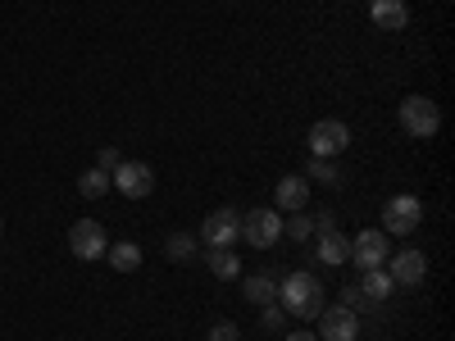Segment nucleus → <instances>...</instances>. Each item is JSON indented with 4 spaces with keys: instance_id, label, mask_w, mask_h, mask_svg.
<instances>
[{
    "instance_id": "obj_6",
    "label": "nucleus",
    "mask_w": 455,
    "mask_h": 341,
    "mask_svg": "<svg viewBox=\"0 0 455 341\" xmlns=\"http://www.w3.org/2000/svg\"><path fill=\"white\" fill-rule=\"evenodd\" d=\"M109 182L119 186L128 201H141V196L156 192V173H150V164H141V160H124L119 169L109 173Z\"/></svg>"
},
{
    "instance_id": "obj_28",
    "label": "nucleus",
    "mask_w": 455,
    "mask_h": 341,
    "mask_svg": "<svg viewBox=\"0 0 455 341\" xmlns=\"http://www.w3.org/2000/svg\"><path fill=\"white\" fill-rule=\"evenodd\" d=\"M287 341H319V337H315V332H291Z\"/></svg>"
},
{
    "instance_id": "obj_23",
    "label": "nucleus",
    "mask_w": 455,
    "mask_h": 341,
    "mask_svg": "<svg viewBox=\"0 0 455 341\" xmlns=\"http://www.w3.org/2000/svg\"><path fill=\"white\" fill-rule=\"evenodd\" d=\"M306 173H315L323 186H337V182H341V169H332V164H328V160H319V155L310 160V169H306Z\"/></svg>"
},
{
    "instance_id": "obj_29",
    "label": "nucleus",
    "mask_w": 455,
    "mask_h": 341,
    "mask_svg": "<svg viewBox=\"0 0 455 341\" xmlns=\"http://www.w3.org/2000/svg\"><path fill=\"white\" fill-rule=\"evenodd\" d=\"M0 233H5V218H0Z\"/></svg>"
},
{
    "instance_id": "obj_21",
    "label": "nucleus",
    "mask_w": 455,
    "mask_h": 341,
    "mask_svg": "<svg viewBox=\"0 0 455 341\" xmlns=\"http://www.w3.org/2000/svg\"><path fill=\"white\" fill-rule=\"evenodd\" d=\"M341 305H347L351 314H364V310H378V305H373V300H369V296H364V291H360L355 282H351L347 291H341Z\"/></svg>"
},
{
    "instance_id": "obj_8",
    "label": "nucleus",
    "mask_w": 455,
    "mask_h": 341,
    "mask_svg": "<svg viewBox=\"0 0 455 341\" xmlns=\"http://www.w3.org/2000/svg\"><path fill=\"white\" fill-rule=\"evenodd\" d=\"M201 242H205V246H237V242H242V214H237L233 205L214 210V214L205 218V227H201Z\"/></svg>"
},
{
    "instance_id": "obj_27",
    "label": "nucleus",
    "mask_w": 455,
    "mask_h": 341,
    "mask_svg": "<svg viewBox=\"0 0 455 341\" xmlns=\"http://www.w3.org/2000/svg\"><path fill=\"white\" fill-rule=\"evenodd\" d=\"M315 223V233H328V227H332V214H319V218H310Z\"/></svg>"
},
{
    "instance_id": "obj_19",
    "label": "nucleus",
    "mask_w": 455,
    "mask_h": 341,
    "mask_svg": "<svg viewBox=\"0 0 455 341\" xmlns=\"http://www.w3.org/2000/svg\"><path fill=\"white\" fill-rule=\"evenodd\" d=\"M78 192H83L87 201H100V196L109 192V173H105V169H87V173L78 178Z\"/></svg>"
},
{
    "instance_id": "obj_22",
    "label": "nucleus",
    "mask_w": 455,
    "mask_h": 341,
    "mask_svg": "<svg viewBox=\"0 0 455 341\" xmlns=\"http://www.w3.org/2000/svg\"><path fill=\"white\" fill-rule=\"evenodd\" d=\"M287 237H291V242H306V237H315V223H310V214H306V210H296V214H291V223H287Z\"/></svg>"
},
{
    "instance_id": "obj_20",
    "label": "nucleus",
    "mask_w": 455,
    "mask_h": 341,
    "mask_svg": "<svg viewBox=\"0 0 455 341\" xmlns=\"http://www.w3.org/2000/svg\"><path fill=\"white\" fill-rule=\"evenodd\" d=\"M164 255H169V259H178V264L196 259V237H192V233H173V237L164 242Z\"/></svg>"
},
{
    "instance_id": "obj_2",
    "label": "nucleus",
    "mask_w": 455,
    "mask_h": 341,
    "mask_svg": "<svg viewBox=\"0 0 455 341\" xmlns=\"http://www.w3.org/2000/svg\"><path fill=\"white\" fill-rule=\"evenodd\" d=\"M396 119H401V132H405V137L428 141V137H437V128H442V109H437V100H428V96H405Z\"/></svg>"
},
{
    "instance_id": "obj_9",
    "label": "nucleus",
    "mask_w": 455,
    "mask_h": 341,
    "mask_svg": "<svg viewBox=\"0 0 455 341\" xmlns=\"http://www.w3.org/2000/svg\"><path fill=\"white\" fill-rule=\"evenodd\" d=\"M351 146V128L341 123V119H319L315 128H310V150L319 160H328V155H341V150Z\"/></svg>"
},
{
    "instance_id": "obj_4",
    "label": "nucleus",
    "mask_w": 455,
    "mask_h": 341,
    "mask_svg": "<svg viewBox=\"0 0 455 341\" xmlns=\"http://www.w3.org/2000/svg\"><path fill=\"white\" fill-rule=\"evenodd\" d=\"M419 223H424V201L419 196L405 192V196H392L387 201V210H383V233L387 237H410Z\"/></svg>"
},
{
    "instance_id": "obj_26",
    "label": "nucleus",
    "mask_w": 455,
    "mask_h": 341,
    "mask_svg": "<svg viewBox=\"0 0 455 341\" xmlns=\"http://www.w3.org/2000/svg\"><path fill=\"white\" fill-rule=\"evenodd\" d=\"M259 323L269 328V332H278V328H283V310H278V305H264V319H259Z\"/></svg>"
},
{
    "instance_id": "obj_12",
    "label": "nucleus",
    "mask_w": 455,
    "mask_h": 341,
    "mask_svg": "<svg viewBox=\"0 0 455 341\" xmlns=\"http://www.w3.org/2000/svg\"><path fill=\"white\" fill-rule=\"evenodd\" d=\"M274 201H278V210H306L310 205V178H300V173H287L278 186H274Z\"/></svg>"
},
{
    "instance_id": "obj_3",
    "label": "nucleus",
    "mask_w": 455,
    "mask_h": 341,
    "mask_svg": "<svg viewBox=\"0 0 455 341\" xmlns=\"http://www.w3.org/2000/svg\"><path fill=\"white\" fill-rule=\"evenodd\" d=\"M387 255H392V237L383 233V227H364V233L351 237L347 264H355V269H383Z\"/></svg>"
},
{
    "instance_id": "obj_13",
    "label": "nucleus",
    "mask_w": 455,
    "mask_h": 341,
    "mask_svg": "<svg viewBox=\"0 0 455 341\" xmlns=\"http://www.w3.org/2000/svg\"><path fill=\"white\" fill-rule=\"evenodd\" d=\"M369 19H373V28H383V32H401L410 23V5L405 0H369Z\"/></svg>"
},
{
    "instance_id": "obj_24",
    "label": "nucleus",
    "mask_w": 455,
    "mask_h": 341,
    "mask_svg": "<svg viewBox=\"0 0 455 341\" xmlns=\"http://www.w3.org/2000/svg\"><path fill=\"white\" fill-rule=\"evenodd\" d=\"M210 341H242V332H237V323H228V319H223V323L210 328Z\"/></svg>"
},
{
    "instance_id": "obj_16",
    "label": "nucleus",
    "mask_w": 455,
    "mask_h": 341,
    "mask_svg": "<svg viewBox=\"0 0 455 341\" xmlns=\"http://www.w3.org/2000/svg\"><path fill=\"white\" fill-rule=\"evenodd\" d=\"M210 269H214V278L233 282V278H242V259L233 246H210Z\"/></svg>"
},
{
    "instance_id": "obj_1",
    "label": "nucleus",
    "mask_w": 455,
    "mask_h": 341,
    "mask_svg": "<svg viewBox=\"0 0 455 341\" xmlns=\"http://www.w3.org/2000/svg\"><path fill=\"white\" fill-rule=\"evenodd\" d=\"M278 296L291 319H319V310H323V282H315V274H306V269L283 278Z\"/></svg>"
},
{
    "instance_id": "obj_25",
    "label": "nucleus",
    "mask_w": 455,
    "mask_h": 341,
    "mask_svg": "<svg viewBox=\"0 0 455 341\" xmlns=\"http://www.w3.org/2000/svg\"><path fill=\"white\" fill-rule=\"evenodd\" d=\"M119 164H124V155H119V150H114V146H100V160H96V169L114 173V169H119Z\"/></svg>"
},
{
    "instance_id": "obj_14",
    "label": "nucleus",
    "mask_w": 455,
    "mask_h": 341,
    "mask_svg": "<svg viewBox=\"0 0 455 341\" xmlns=\"http://www.w3.org/2000/svg\"><path fill=\"white\" fill-rule=\"evenodd\" d=\"M319 259L323 264H347V255H351V237H341L337 227H328V233H319Z\"/></svg>"
},
{
    "instance_id": "obj_7",
    "label": "nucleus",
    "mask_w": 455,
    "mask_h": 341,
    "mask_svg": "<svg viewBox=\"0 0 455 341\" xmlns=\"http://www.w3.org/2000/svg\"><path fill=\"white\" fill-rule=\"evenodd\" d=\"M68 250L78 255V259H100L109 250V237H105V227L96 218H78L68 227Z\"/></svg>"
},
{
    "instance_id": "obj_10",
    "label": "nucleus",
    "mask_w": 455,
    "mask_h": 341,
    "mask_svg": "<svg viewBox=\"0 0 455 341\" xmlns=\"http://www.w3.org/2000/svg\"><path fill=\"white\" fill-rule=\"evenodd\" d=\"M355 332H360V314H351L347 305H323L319 310V337L323 341H355Z\"/></svg>"
},
{
    "instance_id": "obj_5",
    "label": "nucleus",
    "mask_w": 455,
    "mask_h": 341,
    "mask_svg": "<svg viewBox=\"0 0 455 341\" xmlns=\"http://www.w3.org/2000/svg\"><path fill=\"white\" fill-rule=\"evenodd\" d=\"M278 237H283L278 210H251V214L242 218V242H246V246L269 250V246H278Z\"/></svg>"
},
{
    "instance_id": "obj_18",
    "label": "nucleus",
    "mask_w": 455,
    "mask_h": 341,
    "mask_svg": "<svg viewBox=\"0 0 455 341\" xmlns=\"http://www.w3.org/2000/svg\"><path fill=\"white\" fill-rule=\"evenodd\" d=\"M105 255H109V264H114L119 274H132V269H141V246H137V242H119V246H109Z\"/></svg>"
},
{
    "instance_id": "obj_17",
    "label": "nucleus",
    "mask_w": 455,
    "mask_h": 341,
    "mask_svg": "<svg viewBox=\"0 0 455 341\" xmlns=\"http://www.w3.org/2000/svg\"><path fill=\"white\" fill-rule=\"evenodd\" d=\"M373 305H383V300L392 296V278H387V269H364V282H355Z\"/></svg>"
},
{
    "instance_id": "obj_11",
    "label": "nucleus",
    "mask_w": 455,
    "mask_h": 341,
    "mask_svg": "<svg viewBox=\"0 0 455 341\" xmlns=\"http://www.w3.org/2000/svg\"><path fill=\"white\" fill-rule=\"evenodd\" d=\"M387 278H392V287H419V282L428 278V259H424V250H396Z\"/></svg>"
},
{
    "instance_id": "obj_15",
    "label": "nucleus",
    "mask_w": 455,
    "mask_h": 341,
    "mask_svg": "<svg viewBox=\"0 0 455 341\" xmlns=\"http://www.w3.org/2000/svg\"><path fill=\"white\" fill-rule=\"evenodd\" d=\"M242 296L251 300V305H274V300H278V282L269 274H251L242 282Z\"/></svg>"
}]
</instances>
